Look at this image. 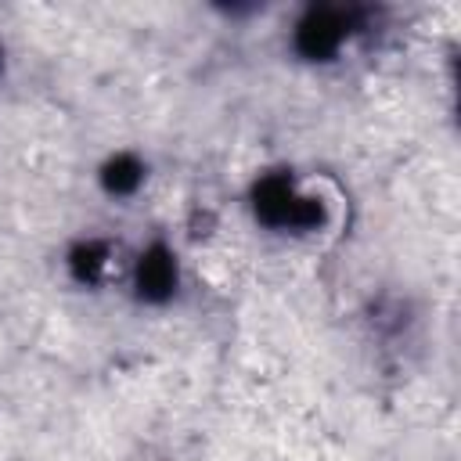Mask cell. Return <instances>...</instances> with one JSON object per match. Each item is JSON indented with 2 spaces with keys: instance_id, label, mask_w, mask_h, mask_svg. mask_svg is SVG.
Returning <instances> with one entry per match:
<instances>
[{
  "instance_id": "obj_1",
  "label": "cell",
  "mask_w": 461,
  "mask_h": 461,
  "mask_svg": "<svg viewBox=\"0 0 461 461\" xmlns=\"http://www.w3.org/2000/svg\"><path fill=\"white\" fill-rule=\"evenodd\" d=\"M256 212L274 227H313V223H321V205L313 198H299L285 176H267L256 187Z\"/></svg>"
},
{
  "instance_id": "obj_2",
  "label": "cell",
  "mask_w": 461,
  "mask_h": 461,
  "mask_svg": "<svg viewBox=\"0 0 461 461\" xmlns=\"http://www.w3.org/2000/svg\"><path fill=\"white\" fill-rule=\"evenodd\" d=\"M342 32H346V18L331 7H321V11H310L303 22H299V32H295V47L306 54V58H328L335 54V47L342 43Z\"/></svg>"
},
{
  "instance_id": "obj_3",
  "label": "cell",
  "mask_w": 461,
  "mask_h": 461,
  "mask_svg": "<svg viewBox=\"0 0 461 461\" xmlns=\"http://www.w3.org/2000/svg\"><path fill=\"white\" fill-rule=\"evenodd\" d=\"M176 285V267L166 249H148L137 267V288L144 299H166Z\"/></svg>"
},
{
  "instance_id": "obj_4",
  "label": "cell",
  "mask_w": 461,
  "mask_h": 461,
  "mask_svg": "<svg viewBox=\"0 0 461 461\" xmlns=\"http://www.w3.org/2000/svg\"><path fill=\"white\" fill-rule=\"evenodd\" d=\"M104 184H108V191L126 194V191H133V187L140 184V166L122 155V158H115V162L104 169Z\"/></svg>"
},
{
  "instance_id": "obj_5",
  "label": "cell",
  "mask_w": 461,
  "mask_h": 461,
  "mask_svg": "<svg viewBox=\"0 0 461 461\" xmlns=\"http://www.w3.org/2000/svg\"><path fill=\"white\" fill-rule=\"evenodd\" d=\"M101 249L97 245H83V249H76L72 252V267H76V277L79 281H94L97 277V270H101Z\"/></svg>"
}]
</instances>
